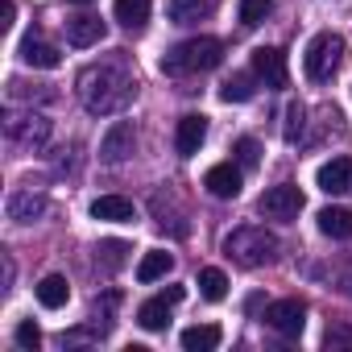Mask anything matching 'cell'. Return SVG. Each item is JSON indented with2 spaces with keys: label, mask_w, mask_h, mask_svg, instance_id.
<instances>
[{
  "label": "cell",
  "mask_w": 352,
  "mask_h": 352,
  "mask_svg": "<svg viewBox=\"0 0 352 352\" xmlns=\"http://www.w3.org/2000/svg\"><path fill=\"white\" fill-rule=\"evenodd\" d=\"M75 91H79V100H83L87 112H96V116H112V112H120V108L137 96V83H133V75H129L124 67H116V63H100V67H87V71L79 75Z\"/></svg>",
  "instance_id": "obj_1"
},
{
  "label": "cell",
  "mask_w": 352,
  "mask_h": 352,
  "mask_svg": "<svg viewBox=\"0 0 352 352\" xmlns=\"http://www.w3.org/2000/svg\"><path fill=\"white\" fill-rule=\"evenodd\" d=\"M278 236L274 232H265L261 224H245V228H232L228 236H224V253L241 265V270H261V265H270L274 257H278Z\"/></svg>",
  "instance_id": "obj_2"
},
{
  "label": "cell",
  "mask_w": 352,
  "mask_h": 352,
  "mask_svg": "<svg viewBox=\"0 0 352 352\" xmlns=\"http://www.w3.org/2000/svg\"><path fill=\"white\" fill-rule=\"evenodd\" d=\"M220 58H224V42L220 38H191V42L174 46L162 58V71L166 75H199V71L220 67Z\"/></svg>",
  "instance_id": "obj_3"
},
{
  "label": "cell",
  "mask_w": 352,
  "mask_h": 352,
  "mask_svg": "<svg viewBox=\"0 0 352 352\" xmlns=\"http://www.w3.org/2000/svg\"><path fill=\"white\" fill-rule=\"evenodd\" d=\"M302 67H307V79H311V83H331L336 71L344 67V38L331 34V30H327V34H315V38L307 42Z\"/></svg>",
  "instance_id": "obj_4"
},
{
  "label": "cell",
  "mask_w": 352,
  "mask_h": 352,
  "mask_svg": "<svg viewBox=\"0 0 352 352\" xmlns=\"http://www.w3.org/2000/svg\"><path fill=\"white\" fill-rule=\"evenodd\" d=\"M257 212H261L265 220L290 224V220H298V212H302V191H298L294 183H278V187H270V191L257 199Z\"/></svg>",
  "instance_id": "obj_5"
},
{
  "label": "cell",
  "mask_w": 352,
  "mask_h": 352,
  "mask_svg": "<svg viewBox=\"0 0 352 352\" xmlns=\"http://www.w3.org/2000/svg\"><path fill=\"white\" fill-rule=\"evenodd\" d=\"M265 323H270L278 336L298 340L302 327H307V302H302V298H278V302L265 307Z\"/></svg>",
  "instance_id": "obj_6"
},
{
  "label": "cell",
  "mask_w": 352,
  "mask_h": 352,
  "mask_svg": "<svg viewBox=\"0 0 352 352\" xmlns=\"http://www.w3.org/2000/svg\"><path fill=\"white\" fill-rule=\"evenodd\" d=\"M5 133H9V141L21 145V149H42V145L50 141V120H46L42 112L9 116V120H5Z\"/></svg>",
  "instance_id": "obj_7"
},
{
  "label": "cell",
  "mask_w": 352,
  "mask_h": 352,
  "mask_svg": "<svg viewBox=\"0 0 352 352\" xmlns=\"http://www.w3.org/2000/svg\"><path fill=\"white\" fill-rule=\"evenodd\" d=\"M253 75H257L265 87H286V79H290L286 54L274 50V46H257V50H253Z\"/></svg>",
  "instance_id": "obj_8"
},
{
  "label": "cell",
  "mask_w": 352,
  "mask_h": 352,
  "mask_svg": "<svg viewBox=\"0 0 352 352\" xmlns=\"http://www.w3.org/2000/svg\"><path fill=\"white\" fill-rule=\"evenodd\" d=\"M315 183L323 195H344L352 191V157H331L315 170Z\"/></svg>",
  "instance_id": "obj_9"
},
{
  "label": "cell",
  "mask_w": 352,
  "mask_h": 352,
  "mask_svg": "<svg viewBox=\"0 0 352 352\" xmlns=\"http://www.w3.org/2000/svg\"><path fill=\"white\" fill-rule=\"evenodd\" d=\"M133 149H137V133H133V124H129V120H116V124L104 133V141H100V157H104V162H112V166H116V162H124Z\"/></svg>",
  "instance_id": "obj_10"
},
{
  "label": "cell",
  "mask_w": 352,
  "mask_h": 352,
  "mask_svg": "<svg viewBox=\"0 0 352 352\" xmlns=\"http://www.w3.org/2000/svg\"><path fill=\"white\" fill-rule=\"evenodd\" d=\"M204 141H208V116H199V112L183 116L179 120V133H174V149H179L183 157H195Z\"/></svg>",
  "instance_id": "obj_11"
},
{
  "label": "cell",
  "mask_w": 352,
  "mask_h": 352,
  "mask_svg": "<svg viewBox=\"0 0 352 352\" xmlns=\"http://www.w3.org/2000/svg\"><path fill=\"white\" fill-rule=\"evenodd\" d=\"M204 187H208L216 199H236V195H241V166H232V162L212 166V170L204 174Z\"/></svg>",
  "instance_id": "obj_12"
},
{
  "label": "cell",
  "mask_w": 352,
  "mask_h": 352,
  "mask_svg": "<svg viewBox=\"0 0 352 352\" xmlns=\"http://www.w3.org/2000/svg\"><path fill=\"white\" fill-rule=\"evenodd\" d=\"M42 212H46V195H38L34 187L9 195V220L13 224H34V220H42Z\"/></svg>",
  "instance_id": "obj_13"
},
{
  "label": "cell",
  "mask_w": 352,
  "mask_h": 352,
  "mask_svg": "<svg viewBox=\"0 0 352 352\" xmlns=\"http://www.w3.org/2000/svg\"><path fill=\"white\" fill-rule=\"evenodd\" d=\"M91 216L104 220V224H133V220H137V208H133V199H124V195H100V199L91 204Z\"/></svg>",
  "instance_id": "obj_14"
},
{
  "label": "cell",
  "mask_w": 352,
  "mask_h": 352,
  "mask_svg": "<svg viewBox=\"0 0 352 352\" xmlns=\"http://www.w3.org/2000/svg\"><path fill=\"white\" fill-rule=\"evenodd\" d=\"M67 42H71V46H79V50H87V46L104 42V21H100V17H91V13L71 17V21H67Z\"/></svg>",
  "instance_id": "obj_15"
},
{
  "label": "cell",
  "mask_w": 352,
  "mask_h": 352,
  "mask_svg": "<svg viewBox=\"0 0 352 352\" xmlns=\"http://www.w3.org/2000/svg\"><path fill=\"white\" fill-rule=\"evenodd\" d=\"M17 54H21V63L34 67V71H54V67L63 63V54H58L50 42H38V38H25V42L17 46Z\"/></svg>",
  "instance_id": "obj_16"
},
{
  "label": "cell",
  "mask_w": 352,
  "mask_h": 352,
  "mask_svg": "<svg viewBox=\"0 0 352 352\" xmlns=\"http://www.w3.org/2000/svg\"><path fill=\"white\" fill-rule=\"evenodd\" d=\"M166 13H170L174 25H195V21H204V17L216 13V0H170Z\"/></svg>",
  "instance_id": "obj_17"
},
{
  "label": "cell",
  "mask_w": 352,
  "mask_h": 352,
  "mask_svg": "<svg viewBox=\"0 0 352 352\" xmlns=\"http://www.w3.org/2000/svg\"><path fill=\"white\" fill-rule=\"evenodd\" d=\"M34 290H38V302H42L46 311H58V307L71 302V282H67L63 274H46Z\"/></svg>",
  "instance_id": "obj_18"
},
{
  "label": "cell",
  "mask_w": 352,
  "mask_h": 352,
  "mask_svg": "<svg viewBox=\"0 0 352 352\" xmlns=\"http://www.w3.org/2000/svg\"><path fill=\"white\" fill-rule=\"evenodd\" d=\"M315 220H319V232L331 236V241H348L352 236V212L348 208H323Z\"/></svg>",
  "instance_id": "obj_19"
},
{
  "label": "cell",
  "mask_w": 352,
  "mask_h": 352,
  "mask_svg": "<svg viewBox=\"0 0 352 352\" xmlns=\"http://www.w3.org/2000/svg\"><path fill=\"white\" fill-rule=\"evenodd\" d=\"M170 307H174V302H170L166 294H157V298H149V302L137 307V323H141L145 331H162V327L170 323Z\"/></svg>",
  "instance_id": "obj_20"
},
{
  "label": "cell",
  "mask_w": 352,
  "mask_h": 352,
  "mask_svg": "<svg viewBox=\"0 0 352 352\" xmlns=\"http://www.w3.org/2000/svg\"><path fill=\"white\" fill-rule=\"evenodd\" d=\"M149 5L153 0H116L112 5V13H116V21L124 25V30H145V21H149Z\"/></svg>",
  "instance_id": "obj_21"
},
{
  "label": "cell",
  "mask_w": 352,
  "mask_h": 352,
  "mask_svg": "<svg viewBox=\"0 0 352 352\" xmlns=\"http://www.w3.org/2000/svg\"><path fill=\"white\" fill-rule=\"evenodd\" d=\"M174 270V257L166 253V249H149L145 257H141V265H137V282H157V278H166Z\"/></svg>",
  "instance_id": "obj_22"
},
{
  "label": "cell",
  "mask_w": 352,
  "mask_h": 352,
  "mask_svg": "<svg viewBox=\"0 0 352 352\" xmlns=\"http://www.w3.org/2000/svg\"><path fill=\"white\" fill-rule=\"evenodd\" d=\"M220 340H224V331H220L216 323H195V327L183 331V348H187V352H212Z\"/></svg>",
  "instance_id": "obj_23"
},
{
  "label": "cell",
  "mask_w": 352,
  "mask_h": 352,
  "mask_svg": "<svg viewBox=\"0 0 352 352\" xmlns=\"http://www.w3.org/2000/svg\"><path fill=\"white\" fill-rule=\"evenodd\" d=\"M220 100H224V104H245V100H253V75H249V71L228 75L224 87H220Z\"/></svg>",
  "instance_id": "obj_24"
},
{
  "label": "cell",
  "mask_w": 352,
  "mask_h": 352,
  "mask_svg": "<svg viewBox=\"0 0 352 352\" xmlns=\"http://www.w3.org/2000/svg\"><path fill=\"white\" fill-rule=\"evenodd\" d=\"M124 253H129L124 241H100V245H96V270L116 274V270L124 265Z\"/></svg>",
  "instance_id": "obj_25"
},
{
  "label": "cell",
  "mask_w": 352,
  "mask_h": 352,
  "mask_svg": "<svg viewBox=\"0 0 352 352\" xmlns=\"http://www.w3.org/2000/svg\"><path fill=\"white\" fill-rule=\"evenodd\" d=\"M199 294H204L208 302H220V298L228 294V278H224V270H216V265L199 270Z\"/></svg>",
  "instance_id": "obj_26"
},
{
  "label": "cell",
  "mask_w": 352,
  "mask_h": 352,
  "mask_svg": "<svg viewBox=\"0 0 352 352\" xmlns=\"http://www.w3.org/2000/svg\"><path fill=\"white\" fill-rule=\"evenodd\" d=\"M270 13H274V0H241V25H245V30L261 25Z\"/></svg>",
  "instance_id": "obj_27"
},
{
  "label": "cell",
  "mask_w": 352,
  "mask_h": 352,
  "mask_svg": "<svg viewBox=\"0 0 352 352\" xmlns=\"http://www.w3.org/2000/svg\"><path fill=\"white\" fill-rule=\"evenodd\" d=\"M302 129H307V108L294 100L290 108H286V129H282V137L290 141V145H298V137H302Z\"/></svg>",
  "instance_id": "obj_28"
},
{
  "label": "cell",
  "mask_w": 352,
  "mask_h": 352,
  "mask_svg": "<svg viewBox=\"0 0 352 352\" xmlns=\"http://www.w3.org/2000/svg\"><path fill=\"white\" fill-rule=\"evenodd\" d=\"M236 162H241V170H253L261 162V141L257 137H241L236 141Z\"/></svg>",
  "instance_id": "obj_29"
},
{
  "label": "cell",
  "mask_w": 352,
  "mask_h": 352,
  "mask_svg": "<svg viewBox=\"0 0 352 352\" xmlns=\"http://www.w3.org/2000/svg\"><path fill=\"white\" fill-rule=\"evenodd\" d=\"M323 348H348L352 352V327L348 323H327V331H323Z\"/></svg>",
  "instance_id": "obj_30"
},
{
  "label": "cell",
  "mask_w": 352,
  "mask_h": 352,
  "mask_svg": "<svg viewBox=\"0 0 352 352\" xmlns=\"http://www.w3.org/2000/svg\"><path fill=\"white\" fill-rule=\"evenodd\" d=\"M13 336H17V344H21V348H30V352L42 344V331H38V323H34V319H21Z\"/></svg>",
  "instance_id": "obj_31"
},
{
  "label": "cell",
  "mask_w": 352,
  "mask_h": 352,
  "mask_svg": "<svg viewBox=\"0 0 352 352\" xmlns=\"http://www.w3.org/2000/svg\"><path fill=\"white\" fill-rule=\"evenodd\" d=\"M13 17H17V5H13V0H5V5H0V25L13 30Z\"/></svg>",
  "instance_id": "obj_32"
},
{
  "label": "cell",
  "mask_w": 352,
  "mask_h": 352,
  "mask_svg": "<svg viewBox=\"0 0 352 352\" xmlns=\"http://www.w3.org/2000/svg\"><path fill=\"white\" fill-rule=\"evenodd\" d=\"M75 5H91V0H75Z\"/></svg>",
  "instance_id": "obj_33"
}]
</instances>
